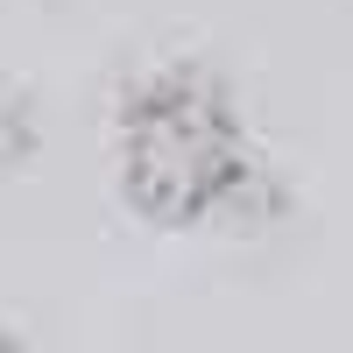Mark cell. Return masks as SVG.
<instances>
[{
  "instance_id": "1",
  "label": "cell",
  "mask_w": 353,
  "mask_h": 353,
  "mask_svg": "<svg viewBox=\"0 0 353 353\" xmlns=\"http://www.w3.org/2000/svg\"><path fill=\"white\" fill-rule=\"evenodd\" d=\"M121 184L149 219H198L241 184V134L191 78H163L134 99L121 134Z\"/></svg>"
}]
</instances>
